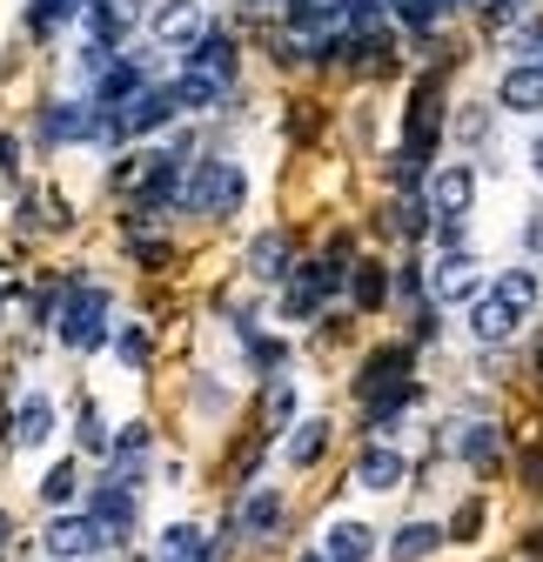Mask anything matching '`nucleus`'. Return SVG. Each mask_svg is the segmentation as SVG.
Masks as SVG:
<instances>
[{"label": "nucleus", "mask_w": 543, "mask_h": 562, "mask_svg": "<svg viewBox=\"0 0 543 562\" xmlns=\"http://www.w3.org/2000/svg\"><path fill=\"white\" fill-rule=\"evenodd\" d=\"M242 194H248V181H242L235 161H195L188 181H181V207H188V215H209V222L215 215H235Z\"/></svg>", "instance_id": "obj_1"}, {"label": "nucleus", "mask_w": 543, "mask_h": 562, "mask_svg": "<svg viewBox=\"0 0 543 562\" xmlns=\"http://www.w3.org/2000/svg\"><path fill=\"white\" fill-rule=\"evenodd\" d=\"M60 341L67 348H101L108 341V295L101 289H67V302H60Z\"/></svg>", "instance_id": "obj_2"}, {"label": "nucleus", "mask_w": 543, "mask_h": 562, "mask_svg": "<svg viewBox=\"0 0 543 562\" xmlns=\"http://www.w3.org/2000/svg\"><path fill=\"white\" fill-rule=\"evenodd\" d=\"M41 549L54 555V562H88V555H101L108 549V529L81 509V516H54L47 522V536H41Z\"/></svg>", "instance_id": "obj_3"}, {"label": "nucleus", "mask_w": 543, "mask_h": 562, "mask_svg": "<svg viewBox=\"0 0 543 562\" xmlns=\"http://www.w3.org/2000/svg\"><path fill=\"white\" fill-rule=\"evenodd\" d=\"M148 34L168 47V54H188L201 34H209V14H201V0H162L148 14Z\"/></svg>", "instance_id": "obj_4"}, {"label": "nucleus", "mask_w": 543, "mask_h": 562, "mask_svg": "<svg viewBox=\"0 0 543 562\" xmlns=\"http://www.w3.org/2000/svg\"><path fill=\"white\" fill-rule=\"evenodd\" d=\"M41 140L47 148H60V140H101V101H54L41 108Z\"/></svg>", "instance_id": "obj_5"}, {"label": "nucleus", "mask_w": 543, "mask_h": 562, "mask_svg": "<svg viewBox=\"0 0 543 562\" xmlns=\"http://www.w3.org/2000/svg\"><path fill=\"white\" fill-rule=\"evenodd\" d=\"M430 295H436V302H456V308L477 302V295H484V268H477V255H463V248L443 255V261L430 268Z\"/></svg>", "instance_id": "obj_6"}, {"label": "nucleus", "mask_w": 543, "mask_h": 562, "mask_svg": "<svg viewBox=\"0 0 543 562\" xmlns=\"http://www.w3.org/2000/svg\"><path fill=\"white\" fill-rule=\"evenodd\" d=\"M497 108H503V114H543V60H517V67H503Z\"/></svg>", "instance_id": "obj_7"}, {"label": "nucleus", "mask_w": 543, "mask_h": 562, "mask_svg": "<svg viewBox=\"0 0 543 562\" xmlns=\"http://www.w3.org/2000/svg\"><path fill=\"white\" fill-rule=\"evenodd\" d=\"M81 27H88V41H101V47H121L134 27H142V0H95V8L81 14Z\"/></svg>", "instance_id": "obj_8"}, {"label": "nucleus", "mask_w": 543, "mask_h": 562, "mask_svg": "<svg viewBox=\"0 0 543 562\" xmlns=\"http://www.w3.org/2000/svg\"><path fill=\"white\" fill-rule=\"evenodd\" d=\"M181 67H195V75H209V81H222V88H235V41L229 34H201L188 54H181Z\"/></svg>", "instance_id": "obj_9"}, {"label": "nucleus", "mask_w": 543, "mask_h": 562, "mask_svg": "<svg viewBox=\"0 0 543 562\" xmlns=\"http://www.w3.org/2000/svg\"><path fill=\"white\" fill-rule=\"evenodd\" d=\"M88 516L108 529V542H121V536L134 529V488H128V482H101L95 496H88Z\"/></svg>", "instance_id": "obj_10"}, {"label": "nucleus", "mask_w": 543, "mask_h": 562, "mask_svg": "<svg viewBox=\"0 0 543 562\" xmlns=\"http://www.w3.org/2000/svg\"><path fill=\"white\" fill-rule=\"evenodd\" d=\"M469 201H477V175H469L463 161L430 175V207H436V215H469Z\"/></svg>", "instance_id": "obj_11"}, {"label": "nucleus", "mask_w": 543, "mask_h": 562, "mask_svg": "<svg viewBox=\"0 0 543 562\" xmlns=\"http://www.w3.org/2000/svg\"><path fill=\"white\" fill-rule=\"evenodd\" d=\"M517 322H523V315H517L503 295H477V308H469V328H477V341H510Z\"/></svg>", "instance_id": "obj_12"}, {"label": "nucleus", "mask_w": 543, "mask_h": 562, "mask_svg": "<svg viewBox=\"0 0 543 562\" xmlns=\"http://www.w3.org/2000/svg\"><path fill=\"white\" fill-rule=\"evenodd\" d=\"M248 274H255V281H282V274H289V235H282V228H268V235L248 241Z\"/></svg>", "instance_id": "obj_13"}, {"label": "nucleus", "mask_w": 543, "mask_h": 562, "mask_svg": "<svg viewBox=\"0 0 543 562\" xmlns=\"http://www.w3.org/2000/svg\"><path fill=\"white\" fill-rule=\"evenodd\" d=\"M450 542V529H436V522H402L396 536H389V555L396 562H423V555H436Z\"/></svg>", "instance_id": "obj_14"}, {"label": "nucleus", "mask_w": 543, "mask_h": 562, "mask_svg": "<svg viewBox=\"0 0 543 562\" xmlns=\"http://www.w3.org/2000/svg\"><path fill=\"white\" fill-rule=\"evenodd\" d=\"M322 555H329V562H369V555H376V529H369V522H335L329 542H322Z\"/></svg>", "instance_id": "obj_15"}, {"label": "nucleus", "mask_w": 543, "mask_h": 562, "mask_svg": "<svg viewBox=\"0 0 543 562\" xmlns=\"http://www.w3.org/2000/svg\"><path fill=\"white\" fill-rule=\"evenodd\" d=\"M402 475H410V469H402V456L383 449V442L356 456V482H363V488H402Z\"/></svg>", "instance_id": "obj_16"}, {"label": "nucleus", "mask_w": 543, "mask_h": 562, "mask_svg": "<svg viewBox=\"0 0 543 562\" xmlns=\"http://www.w3.org/2000/svg\"><path fill=\"white\" fill-rule=\"evenodd\" d=\"M47 436H54V402H47V395H27V402L14 408V442H21V449H41Z\"/></svg>", "instance_id": "obj_17"}, {"label": "nucleus", "mask_w": 543, "mask_h": 562, "mask_svg": "<svg viewBox=\"0 0 543 562\" xmlns=\"http://www.w3.org/2000/svg\"><path fill=\"white\" fill-rule=\"evenodd\" d=\"M108 456H114V475H121V482H134V469L148 462V422H128V429L108 442Z\"/></svg>", "instance_id": "obj_18"}, {"label": "nucleus", "mask_w": 543, "mask_h": 562, "mask_svg": "<svg viewBox=\"0 0 543 562\" xmlns=\"http://www.w3.org/2000/svg\"><path fill=\"white\" fill-rule=\"evenodd\" d=\"M168 94H175V108H215L229 88H222V81H209V75H195V67H181V75L168 81Z\"/></svg>", "instance_id": "obj_19"}, {"label": "nucleus", "mask_w": 543, "mask_h": 562, "mask_svg": "<svg viewBox=\"0 0 543 562\" xmlns=\"http://www.w3.org/2000/svg\"><path fill=\"white\" fill-rule=\"evenodd\" d=\"M497 449H503V436L490 429V422H469V429H456V456H463V462L490 469V462H497Z\"/></svg>", "instance_id": "obj_20"}, {"label": "nucleus", "mask_w": 543, "mask_h": 562, "mask_svg": "<svg viewBox=\"0 0 543 562\" xmlns=\"http://www.w3.org/2000/svg\"><path fill=\"white\" fill-rule=\"evenodd\" d=\"M209 555V542H201V529L195 522H175V529H162V549H155V562H201Z\"/></svg>", "instance_id": "obj_21"}, {"label": "nucleus", "mask_w": 543, "mask_h": 562, "mask_svg": "<svg viewBox=\"0 0 543 562\" xmlns=\"http://www.w3.org/2000/svg\"><path fill=\"white\" fill-rule=\"evenodd\" d=\"M490 295H503L517 315H530V308H536V295H543V281H536V268H503V281H497Z\"/></svg>", "instance_id": "obj_22"}, {"label": "nucleus", "mask_w": 543, "mask_h": 562, "mask_svg": "<svg viewBox=\"0 0 543 562\" xmlns=\"http://www.w3.org/2000/svg\"><path fill=\"white\" fill-rule=\"evenodd\" d=\"M402 369H410V348H383V356L363 369V395H383V389H396V382H402Z\"/></svg>", "instance_id": "obj_23"}, {"label": "nucleus", "mask_w": 543, "mask_h": 562, "mask_svg": "<svg viewBox=\"0 0 543 562\" xmlns=\"http://www.w3.org/2000/svg\"><path fill=\"white\" fill-rule=\"evenodd\" d=\"M322 449H329V422H302V429L289 436V469H309Z\"/></svg>", "instance_id": "obj_24"}, {"label": "nucleus", "mask_w": 543, "mask_h": 562, "mask_svg": "<svg viewBox=\"0 0 543 562\" xmlns=\"http://www.w3.org/2000/svg\"><path fill=\"white\" fill-rule=\"evenodd\" d=\"M41 496H47L54 509H67V503L81 496V469H75V462H54V469H47V482H41Z\"/></svg>", "instance_id": "obj_25"}, {"label": "nucleus", "mask_w": 543, "mask_h": 562, "mask_svg": "<svg viewBox=\"0 0 543 562\" xmlns=\"http://www.w3.org/2000/svg\"><path fill=\"white\" fill-rule=\"evenodd\" d=\"M276 522H282V496H248V503H242V529H248V536H268Z\"/></svg>", "instance_id": "obj_26"}, {"label": "nucleus", "mask_w": 543, "mask_h": 562, "mask_svg": "<svg viewBox=\"0 0 543 562\" xmlns=\"http://www.w3.org/2000/svg\"><path fill=\"white\" fill-rule=\"evenodd\" d=\"M262 415H268V429H282V422L296 415V382H289V375H276V382H268V402H262Z\"/></svg>", "instance_id": "obj_27"}, {"label": "nucleus", "mask_w": 543, "mask_h": 562, "mask_svg": "<svg viewBox=\"0 0 543 562\" xmlns=\"http://www.w3.org/2000/svg\"><path fill=\"white\" fill-rule=\"evenodd\" d=\"M430 215H436V207H423V201H396V207H389V228H396V235H423Z\"/></svg>", "instance_id": "obj_28"}, {"label": "nucleus", "mask_w": 543, "mask_h": 562, "mask_svg": "<svg viewBox=\"0 0 543 562\" xmlns=\"http://www.w3.org/2000/svg\"><path fill=\"white\" fill-rule=\"evenodd\" d=\"M350 295H356V308H383V295H389V281H383V268H356V281H350Z\"/></svg>", "instance_id": "obj_29"}, {"label": "nucleus", "mask_w": 543, "mask_h": 562, "mask_svg": "<svg viewBox=\"0 0 543 562\" xmlns=\"http://www.w3.org/2000/svg\"><path fill=\"white\" fill-rule=\"evenodd\" d=\"M114 356H121V362H148V328H142V322L114 328Z\"/></svg>", "instance_id": "obj_30"}, {"label": "nucleus", "mask_w": 543, "mask_h": 562, "mask_svg": "<svg viewBox=\"0 0 543 562\" xmlns=\"http://www.w3.org/2000/svg\"><path fill=\"white\" fill-rule=\"evenodd\" d=\"M484 127H490L484 108H463V114H456V134H463V140H484Z\"/></svg>", "instance_id": "obj_31"}, {"label": "nucleus", "mask_w": 543, "mask_h": 562, "mask_svg": "<svg viewBox=\"0 0 543 562\" xmlns=\"http://www.w3.org/2000/svg\"><path fill=\"white\" fill-rule=\"evenodd\" d=\"M81 449H108V429H101L95 408H81Z\"/></svg>", "instance_id": "obj_32"}, {"label": "nucleus", "mask_w": 543, "mask_h": 562, "mask_svg": "<svg viewBox=\"0 0 543 562\" xmlns=\"http://www.w3.org/2000/svg\"><path fill=\"white\" fill-rule=\"evenodd\" d=\"M436 241L456 255V248H463V215H436Z\"/></svg>", "instance_id": "obj_33"}, {"label": "nucleus", "mask_w": 543, "mask_h": 562, "mask_svg": "<svg viewBox=\"0 0 543 562\" xmlns=\"http://www.w3.org/2000/svg\"><path fill=\"white\" fill-rule=\"evenodd\" d=\"M0 175H21V140L0 134Z\"/></svg>", "instance_id": "obj_34"}, {"label": "nucleus", "mask_w": 543, "mask_h": 562, "mask_svg": "<svg viewBox=\"0 0 543 562\" xmlns=\"http://www.w3.org/2000/svg\"><path fill=\"white\" fill-rule=\"evenodd\" d=\"M523 248H530V255H543V207H536V215L523 222Z\"/></svg>", "instance_id": "obj_35"}, {"label": "nucleus", "mask_w": 543, "mask_h": 562, "mask_svg": "<svg viewBox=\"0 0 543 562\" xmlns=\"http://www.w3.org/2000/svg\"><path fill=\"white\" fill-rule=\"evenodd\" d=\"M477 522H484V509H477V503H469V509L456 516V542H469V529H477Z\"/></svg>", "instance_id": "obj_36"}, {"label": "nucleus", "mask_w": 543, "mask_h": 562, "mask_svg": "<svg viewBox=\"0 0 543 562\" xmlns=\"http://www.w3.org/2000/svg\"><path fill=\"white\" fill-rule=\"evenodd\" d=\"M530 175H536V181H543V134H536V140H530Z\"/></svg>", "instance_id": "obj_37"}, {"label": "nucleus", "mask_w": 543, "mask_h": 562, "mask_svg": "<svg viewBox=\"0 0 543 562\" xmlns=\"http://www.w3.org/2000/svg\"><path fill=\"white\" fill-rule=\"evenodd\" d=\"M0 549H8V516H0Z\"/></svg>", "instance_id": "obj_38"}, {"label": "nucleus", "mask_w": 543, "mask_h": 562, "mask_svg": "<svg viewBox=\"0 0 543 562\" xmlns=\"http://www.w3.org/2000/svg\"><path fill=\"white\" fill-rule=\"evenodd\" d=\"M248 8H276V0H248Z\"/></svg>", "instance_id": "obj_39"}, {"label": "nucleus", "mask_w": 543, "mask_h": 562, "mask_svg": "<svg viewBox=\"0 0 543 562\" xmlns=\"http://www.w3.org/2000/svg\"><path fill=\"white\" fill-rule=\"evenodd\" d=\"M302 562H329V555H302Z\"/></svg>", "instance_id": "obj_40"}, {"label": "nucleus", "mask_w": 543, "mask_h": 562, "mask_svg": "<svg viewBox=\"0 0 543 562\" xmlns=\"http://www.w3.org/2000/svg\"><path fill=\"white\" fill-rule=\"evenodd\" d=\"M510 8H523V0H510Z\"/></svg>", "instance_id": "obj_41"}]
</instances>
